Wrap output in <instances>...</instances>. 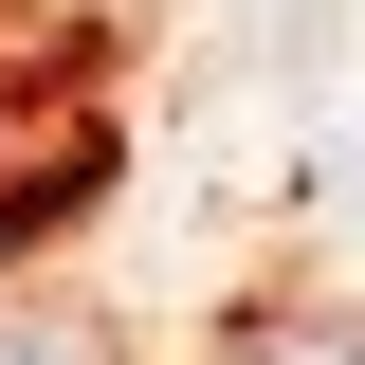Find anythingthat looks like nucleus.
Masks as SVG:
<instances>
[{
  "mask_svg": "<svg viewBox=\"0 0 365 365\" xmlns=\"http://www.w3.org/2000/svg\"><path fill=\"white\" fill-rule=\"evenodd\" d=\"M0 365H110V329H55V311H19V329H0Z\"/></svg>",
  "mask_w": 365,
  "mask_h": 365,
  "instance_id": "f257e3e1",
  "label": "nucleus"
},
{
  "mask_svg": "<svg viewBox=\"0 0 365 365\" xmlns=\"http://www.w3.org/2000/svg\"><path fill=\"white\" fill-rule=\"evenodd\" d=\"M274 365H365V347H274Z\"/></svg>",
  "mask_w": 365,
  "mask_h": 365,
  "instance_id": "f03ea898",
  "label": "nucleus"
}]
</instances>
